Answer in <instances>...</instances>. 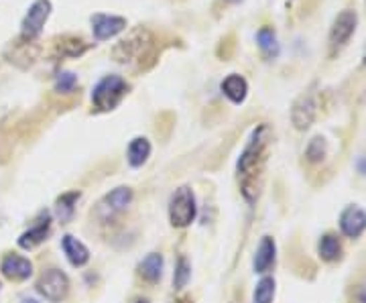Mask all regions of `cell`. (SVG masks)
<instances>
[{"label": "cell", "mask_w": 366, "mask_h": 303, "mask_svg": "<svg viewBox=\"0 0 366 303\" xmlns=\"http://www.w3.org/2000/svg\"><path fill=\"white\" fill-rule=\"evenodd\" d=\"M49 228H51V216H49V212H43L39 216L37 222H35V226L31 228V230H27L25 234H20L19 247L29 250V248H35L37 245H41L47 238Z\"/></svg>", "instance_id": "cell-12"}, {"label": "cell", "mask_w": 366, "mask_h": 303, "mask_svg": "<svg viewBox=\"0 0 366 303\" xmlns=\"http://www.w3.org/2000/svg\"><path fill=\"white\" fill-rule=\"evenodd\" d=\"M275 252H277L275 240L270 236H265L256 248V254H254V271L267 273L270 266L275 265Z\"/></svg>", "instance_id": "cell-15"}, {"label": "cell", "mask_w": 366, "mask_h": 303, "mask_svg": "<svg viewBox=\"0 0 366 303\" xmlns=\"http://www.w3.org/2000/svg\"><path fill=\"white\" fill-rule=\"evenodd\" d=\"M138 273L145 281L149 283H157L161 279V273H163V257L157 254V252H151L140 266H138Z\"/></svg>", "instance_id": "cell-18"}, {"label": "cell", "mask_w": 366, "mask_h": 303, "mask_svg": "<svg viewBox=\"0 0 366 303\" xmlns=\"http://www.w3.org/2000/svg\"><path fill=\"white\" fill-rule=\"evenodd\" d=\"M356 25H358V17L354 11H342L334 22H332V29H329L328 35V45H329V56L336 57L344 47L348 45V41L352 39L354 31H356Z\"/></svg>", "instance_id": "cell-4"}, {"label": "cell", "mask_w": 366, "mask_h": 303, "mask_svg": "<svg viewBox=\"0 0 366 303\" xmlns=\"http://www.w3.org/2000/svg\"><path fill=\"white\" fill-rule=\"evenodd\" d=\"M131 200H133V191H131V188H116L115 191H110V193L102 200V204H100V208H98V216H100L102 220H110L112 216L120 214L122 209H126V206L131 204Z\"/></svg>", "instance_id": "cell-8"}, {"label": "cell", "mask_w": 366, "mask_h": 303, "mask_svg": "<svg viewBox=\"0 0 366 303\" xmlns=\"http://www.w3.org/2000/svg\"><path fill=\"white\" fill-rule=\"evenodd\" d=\"M340 252H342L340 240L334 234H326L320 240V254H322L324 261H336V259H340Z\"/></svg>", "instance_id": "cell-22"}, {"label": "cell", "mask_w": 366, "mask_h": 303, "mask_svg": "<svg viewBox=\"0 0 366 303\" xmlns=\"http://www.w3.org/2000/svg\"><path fill=\"white\" fill-rule=\"evenodd\" d=\"M230 2H240V0H230Z\"/></svg>", "instance_id": "cell-31"}, {"label": "cell", "mask_w": 366, "mask_h": 303, "mask_svg": "<svg viewBox=\"0 0 366 303\" xmlns=\"http://www.w3.org/2000/svg\"><path fill=\"white\" fill-rule=\"evenodd\" d=\"M195 214H197V206H195L193 191L190 188H179L174 193L171 204H169L171 224L177 228L188 226V224H192L193 220H195Z\"/></svg>", "instance_id": "cell-5"}, {"label": "cell", "mask_w": 366, "mask_h": 303, "mask_svg": "<svg viewBox=\"0 0 366 303\" xmlns=\"http://www.w3.org/2000/svg\"><path fill=\"white\" fill-rule=\"evenodd\" d=\"M358 303H366V283L358 289Z\"/></svg>", "instance_id": "cell-28"}, {"label": "cell", "mask_w": 366, "mask_h": 303, "mask_svg": "<svg viewBox=\"0 0 366 303\" xmlns=\"http://www.w3.org/2000/svg\"><path fill=\"white\" fill-rule=\"evenodd\" d=\"M22 303H37L35 299H22Z\"/></svg>", "instance_id": "cell-29"}, {"label": "cell", "mask_w": 366, "mask_h": 303, "mask_svg": "<svg viewBox=\"0 0 366 303\" xmlns=\"http://www.w3.org/2000/svg\"><path fill=\"white\" fill-rule=\"evenodd\" d=\"M129 92V84L120 76H104L92 92V104L100 112H110L122 102V98Z\"/></svg>", "instance_id": "cell-3"}, {"label": "cell", "mask_w": 366, "mask_h": 303, "mask_svg": "<svg viewBox=\"0 0 366 303\" xmlns=\"http://www.w3.org/2000/svg\"><path fill=\"white\" fill-rule=\"evenodd\" d=\"M86 51V43L77 37L59 39L58 53L61 57H79Z\"/></svg>", "instance_id": "cell-21"}, {"label": "cell", "mask_w": 366, "mask_h": 303, "mask_svg": "<svg viewBox=\"0 0 366 303\" xmlns=\"http://www.w3.org/2000/svg\"><path fill=\"white\" fill-rule=\"evenodd\" d=\"M118 63H129L133 59H138L143 63V57H155L153 37L147 29H135L126 39H122L112 51Z\"/></svg>", "instance_id": "cell-2"}, {"label": "cell", "mask_w": 366, "mask_h": 303, "mask_svg": "<svg viewBox=\"0 0 366 303\" xmlns=\"http://www.w3.org/2000/svg\"><path fill=\"white\" fill-rule=\"evenodd\" d=\"M190 275H192V271H190V265H188V261L181 257L179 261H177V266H175V277H174V283L177 289H183L188 281H190Z\"/></svg>", "instance_id": "cell-26"}, {"label": "cell", "mask_w": 366, "mask_h": 303, "mask_svg": "<svg viewBox=\"0 0 366 303\" xmlns=\"http://www.w3.org/2000/svg\"><path fill=\"white\" fill-rule=\"evenodd\" d=\"M77 86V76L72 74V72H61L58 77H55V90L59 94H70L74 92V88Z\"/></svg>", "instance_id": "cell-25"}, {"label": "cell", "mask_w": 366, "mask_h": 303, "mask_svg": "<svg viewBox=\"0 0 366 303\" xmlns=\"http://www.w3.org/2000/svg\"><path fill=\"white\" fill-rule=\"evenodd\" d=\"M222 92L224 96L230 100L232 104H242L247 100V94H249V84L247 79L238 74H230L222 82Z\"/></svg>", "instance_id": "cell-14"}, {"label": "cell", "mask_w": 366, "mask_h": 303, "mask_svg": "<svg viewBox=\"0 0 366 303\" xmlns=\"http://www.w3.org/2000/svg\"><path fill=\"white\" fill-rule=\"evenodd\" d=\"M0 271L11 281H25L33 275V263L19 254H6L0 263Z\"/></svg>", "instance_id": "cell-10"}, {"label": "cell", "mask_w": 366, "mask_h": 303, "mask_svg": "<svg viewBox=\"0 0 366 303\" xmlns=\"http://www.w3.org/2000/svg\"><path fill=\"white\" fill-rule=\"evenodd\" d=\"M126 29V19L116 17V15H94L92 17V31L98 41H106V39L116 37L118 33H122Z\"/></svg>", "instance_id": "cell-9"}, {"label": "cell", "mask_w": 366, "mask_h": 303, "mask_svg": "<svg viewBox=\"0 0 366 303\" xmlns=\"http://www.w3.org/2000/svg\"><path fill=\"white\" fill-rule=\"evenodd\" d=\"M356 169L360 171L362 175H366V157H360V159L356 161Z\"/></svg>", "instance_id": "cell-27"}, {"label": "cell", "mask_w": 366, "mask_h": 303, "mask_svg": "<svg viewBox=\"0 0 366 303\" xmlns=\"http://www.w3.org/2000/svg\"><path fill=\"white\" fill-rule=\"evenodd\" d=\"M306 157H308L311 163H320L326 157V141L322 136L311 138L308 149H306Z\"/></svg>", "instance_id": "cell-24"}, {"label": "cell", "mask_w": 366, "mask_h": 303, "mask_svg": "<svg viewBox=\"0 0 366 303\" xmlns=\"http://www.w3.org/2000/svg\"><path fill=\"white\" fill-rule=\"evenodd\" d=\"M61 245H63V252L67 254V259H70V263L74 266H84L88 261H90V252H88V248L84 247L77 238L74 236H63V240H61Z\"/></svg>", "instance_id": "cell-16"}, {"label": "cell", "mask_w": 366, "mask_h": 303, "mask_svg": "<svg viewBox=\"0 0 366 303\" xmlns=\"http://www.w3.org/2000/svg\"><path fill=\"white\" fill-rule=\"evenodd\" d=\"M51 15V2L49 0H35L31 8L27 11L22 25H20V37L22 41H33L41 35L45 22Z\"/></svg>", "instance_id": "cell-6"}, {"label": "cell", "mask_w": 366, "mask_h": 303, "mask_svg": "<svg viewBox=\"0 0 366 303\" xmlns=\"http://www.w3.org/2000/svg\"><path fill=\"white\" fill-rule=\"evenodd\" d=\"M37 291L45 299L59 303L61 299H65V295L70 291V279L65 277V273H61L58 269H49L37 281Z\"/></svg>", "instance_id": "cell-7"}, {"label": "cell", "mask_w": 366, "mask_h": 303, "mask_svg": "<svg viewBox=\"0 0 366 303\" xmlns=\"http://www.w3.org/2000/svg\"><path fill=\"white\" fill-rule=\"evenodd\" d=\"M149 155H151V143H149L147 138L136 136V138L131 141L126 157H129V163H131L133 167H140V165L149 159Z\"/></svg>", "instance_id": "cell-17"}, {"label": "cell", "mask_w": 366, "mask_h": 303, "mask_svg": "<svg viewBox=\"0 0 366 303\" xmlns=\"http://www.w3.org/2000/svg\"><path fill=\"white\" fill-rule=\"evenodd\" d=\"M135 303H149V302H147V299H136Z\"/></svg>", "instance_id": "cell-30"}, {"label": "cell", "mask_w": 366, "mask_h": 303, "mask_svg": "<svg viewBox=\"0 0 366 303\" xmlns=\"http://www.w3.org/2000/svg\"><path fill=\"white\" fill-rule=\"evenodd\" d=\"M79 200V191H70V193H63L58 200V206H55V212H58V218L65 224L72 220L74 212H76V202Z\"/></svg>", "instance_id": "cell-20"}, {"label": "cell", "mask_w": 366, "mask_h": 303, "mask_svg": "<svg viewBox=\"0 0 366 303\" xmlns=\"http://www.w3.org/2000/svg\"><path fill=\"white\" fill-rule=\"evenodd\" d=\"M315 114H318L315 100H313L311 96H301V98L293 104L291 120H293V124H295L297 131H308L309 127L313 124V120H315Z\"/></svg>", "instance_id": "cell-11"}, {"label": "cell", "mask_w": 366, "mask_h": 303, "mask_svg": "<svg viewBox=\"0 0 366 303\" xmlns=\"http://www.w3.org/2000/svg\"><path fill=\"white\" fill-rule=\"evenodd\" d=\"M256 43H259V49L263 51V56L267 59H275L279 56V43H277V33L275 29L270 27H263L259 33H256Z\"/></svg>", "instance_id": "cell-19"}, {"label": "cell", "mask_w": 366, "mask_h": 303, "mask_svg": "<svg viewBox=\"0 0 366 303\" xmlns=\"http://www.w3.org/2000/svg\"><path fill=\"white\" fill-rule=\"evenodd\" d=\"M267 147H269V127L261 124L254 129L249 138V145L238 159V181L242 193L249 202H254L261 191V177L267 161Z\"/></svg>", "instance_id": "cell-1"}, {"label": "cell", "mask_w": 366, "mask_h": 303, "mask_svg": "<svg viewBox=\"0 0 366 303\" xmlns=\"http://www.w3.org/2000/svg\"><path fill=\"white\" fill-rule=\"evenodd\" d=\"M340 228L348 238H358L366 230V214L356 206H350L340 216Z\"/></svg>", "instance_id": "cell-13"}, {"label": "cell", "mask_w": 366, "mask_h": 303, "mask_svg": "<svg viewBox=\"0 0 366 303\" xmlns=\"http://www.w3.org/2000/svg\"><path fill=\"white\" fill-rule=\"evenodd\" d=\"M275 297V279L273 277H265L261 279L256 289H254V303H270Z\"/></svg>", "instance_id": "cell-23"}]
</instances>
